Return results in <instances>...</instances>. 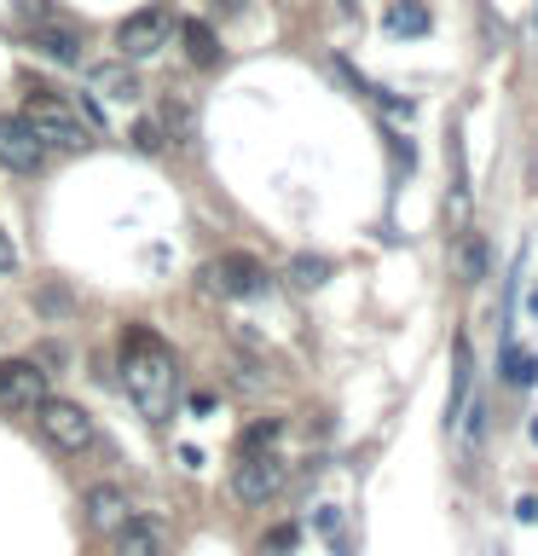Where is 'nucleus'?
Returning a JSON list of instances; mask_svg holds the SVG:
<instances>
[{
    "instance_id": "7",
    "label": "nucleus",
    "mask_w": 538,
    "mask_h": 556,
    "mask_svg": "<svg viewBox=\"0 0 538 556\" xmlns=\"http://www.w3.org/2000/svg\"><path fill=\"white\" fill-rule=\"evenodd\" d=\"M41 156H47V146L35 139V128L24 116H0V168L35 174V168H41Z\"/></svg>"
},
{
    "instance_id": "18",
    "label": "nucleus",
    "mask_w": 538,
    "mask_h": 556,
    "mask_svg": "<svg viewBox=\"0 0 538 556\" xmlns=\"http://www.w3.org/2000/svg\"><path fill=\"white\" fill-rule=\"evenodd\" d=\"M163 146H168V128H163V116H139V122H133V151H151V156H156Z\"/></svg>"
},
{
    "instance_id": "4",
    "label": "nucleus",
    "mask_w": 538,
    "mask_h": 556,
    "mask_svg": "<svg viewBox=\"0 0 538 556\" xmlns=\"http://www.w3.org/2000/svg\"><path fill=\"white\" fill-rule=\"evenodd\" d=\"M203 285L220 290V295H232V302H255V295L267 290V267H260L255 255L232 250V255H220L215 267H203Z\"/></svg>"
},
{
    "instance_id": "2",
    "label": "nucleus",
    "mask_w": 538,
    "mask_h": 556,
    "mask_svg": "<svg viewBox=\"0 0 538 556\" xmlns=\"http://www.w3.org/2000/svg\"><path fill=\"white\" fill-rule=\"evenodd\" d=\"M24 122L35 128V139H41V146H64V151H81V146H87V122L69 111L59 93H41V87H35Z\"/></svg>"
},
{
    "instance_id": "17",
    "label": "nucleus",
    "mask_w": 538,
    "mask_h": 556,
    "mask_svg": "<svg viewBox=\"0 0 538 556\" xmlns=\"http://www.w3.org/2000/svg\"><path fill=\"white\" fill-rule=\"evenodd\" d=\"M463 394H469V342H451V417H463Z\"/></svg>"
},
{
    "instance_id": "5",
    "label": "nucleus",
    "mask_w": 538,
    "mask_h": 556,
    "mask_svg": "<svg viewBox=\"0 0 538 556\" xmlns=\"http://www.w3.org/2000/svg\"><path fill=\"white\" fill-rule=\"evenodd\" d=\"M278 486H284V458H272V452H243V464L232 469V493L243 504H267Z\"/></svg>"
},
{
    "instance_id": "21",
    "label": "nucleus",
    "mask_w": 538,
    "mask_h": 556,
    "mask_svg": "<svg viewBox=\"0 0 538 556\" xmlns=\"http://www.w3.org/2000/svg\"><path fill=\"white\" fill-rule=\"evenodd\" d=\"M278 434H284V424H278V417H260V424H255L249 434H243V452H267V446L278 441Z\"/></svg>"
},
{
    "instance_id": "12",
    "label": "nucleus",
    "mask_w": 538,
    "mask_h": 556,
    "mask_svg": "<svg viewBox=\"0 0 538 556\" xmlns=\"http://www.w3.org/2000/svg\"><path fill=\"white\" fill-rule=\"evenodd\" d=\"M185 59L197 70L220 64V41H215V29H208V24H185Z\"/></svg>"
},
{
    "instance_id": "10",
    "label": "nucleus",
    "mask_w": 538,
    "mask_h": 556,
    "mask_svg": "<svg viewBox=\"0 0 538 556\" xmlns=\"http://www.w3.org/2000/svg\"><path fill=\"white\" fill-rule=\"evenodd\" d=\"M116 539V556H163V533L151 528V521H128V528H116L111 533Z\"/></svg>"
},
{
    "instance_id": "20",
    "label": "nucleus",
    "mask_w": 538,
    "mask_h": 556,
    "mask_svg": "<svg viewBox=\"0 0 538 556\" xmlns=\"http://www.w3.org/2000/svg\"><path fill=\"white\" fill-rule=\"evenodd\" d=\"M295 545H302V528H295V521H284V528H272L267 539H260V556H290Z\"/></svg>"
},
{
    "instance_id": "14",
    "label": "nucleus",
    "mask_w": 538,
    "mask_h": 556,
    "mask_svg": "<svg viewBox=\"0 0 538 556\" xmlns=\"http://www.w3.org/2000/svg\"><path fill=\"white\" fill-rule=\"evenodd\" d=\"M93 87H99V93H111V99H133L139 93V81H133L128 64H99L93 70Z\"/></svg>"
},
{
    "instance_id": "16",
    "label": "nucleus",
    "mask_w": 538,
    "mask_h": 556,
    "mask_svg": "<svg viewBox=\"0 0 538 556\" xmlns=\"http://www.w3.org/2000/svg\"><path fill=\"white\" fill-rule=\"evenodd\" d=\"M394 35H423L428 29V7H417V0H399V7H388V17H382Z\"/></svg>"
},
{
    "instance_id": "11",
    "label": "nucleus",
    "mask_w": 538,
    "mask_h": 556,
    "mask_svg": "<svg viewBox=\"0 0 538 556\" xmlns=\"http://www.w3.org/2000/svg\"><path fill=\"white\" fill-rule=\"evenodd\" d=\"M29 47L41 52V59H52V64H76V59H81V41H76L69 29H35Z\"/></svg>"
},
{
    "instance_id": "23",
    "label": "nucleus",
    "mask_w": 538,
    "mask_h": 556,
    "mask_svg": "<svg viewBox=\"0 0 538 556\" xmlns=\"http://www.w3.org/2000/svg\"><path fill=\"white\" fill-rule=\"evenodd\" d=\"M35 302H41V313H69V307H76V302H69V290H41Z\"/></svg>"
},
{
    "instance_id": "8",
    "label": "nucleus",
    "mask_w": 538,
    "mask_h": 556,
    "mask_svg": "<svg viewBox=\"0 0 538 556\" xmlns=\"http://www.w3.org/2000/svg\"><path fill=\"white\" fill-rule=\"evenodd\" d=\"M163 35H168V12L163 7H145V12H133V17H121L116 47H121V59H151V52L163 47Z\"/></svg>"
},
{
    "instance_id": "9",
    "label": "nucleus",
    "mask_w": 538,
    "mask_h": 556,
    "mask_svg": "<svg viewBox=\"0 0 538 556\" xmlns=\"http://www.w3.org/2000/svg\"><path fill=\"white\" fill-rule=\"evenodd\" d=\"M87 521H93L99 533L128 528V521H133V498L121 493V486H93V493H87Z\"/></svg>"
},
{
    "instance_id": "19",
    "label": "nucleus",
    "mask_w": 538,
    "mask_h": 556,
    "mask_svg": "<svg viewBox=\"0 0 538 556\" xmlns=\"http://www.w3.org/2000/svg\"><path fill=\"white\" fill-rule=\"evenodd\" d=\"M458 273H463V278H481V273H486V238L469 232V238L458 243Z\"/></svg>"
},
{
    "instance_id": "25",
    "label": "nucleus",
    "mask_w": 538,
    "mask_h": 556,
    "mask_svg": "<svg viewBox=\"0 0 538 556\" xmlns=\"http://www.w3.org/2000/svg\"><path fill=\"white\" fill-rule=\"evenodd\" d=\"M533 441H538V424H533Z\"/></svg>"
},
{
    "instance_id": "24",
    "label": "nucleus",
    "mask_w": 538,
    "mask_h": 556,
    "mask_svg": "<svg viewBox=\"0 0 538 556\" xmlns=\"http://www.w3.org/2000/svg\"><path fill=\"white\" fill-rule=\"evenodd\" d=\"M12 267H17V250H12L7 238H0V273H12Z\"/></svg>"
},
{
    "instance_id": "1",
    "label": "nucleus",
    "mask_w": 538,
    "mask_h": 556,
    "mask_svg": "<svg viewBox=\"0 0 538 556\" xmlns=\"http://www.w3.org/2000/svg\"><path fill=\"white\" fill-rule=\"evenodd\" d=\"M121 389L151 424H163L174 412V394H180V371H174V354L163 337H151L145 325H128L121 337Z\"/></svg>"
},
{
    "instance_id": "13",
    "label": "nucleus",
    "mask_w": 538,
    "mask_h": 556,
    "mask_svg": "<svg viewBox=\"0 0 538 556\" xmlns=\"http://www.w3.org/2000/svg\"><path fill=\"white\" fill-rule=\"evenodd\" d=\"M503 377L515 382V389H533L538 382V354H527V348L503 342Z\"/></svg>"
},
{
    "instance_id": "15",
    "label": "nucleus",
    "mask_w": 538,
    "mask_h": 556,
    "mask_svg": "<svg viewBox=\"0 0 538 556\" xmlns=\"http://www.w3.org/2000/svg\"><path fill=\"white\" fill-rule=\"evenodd\" d=\"M330 273L336 267H330L324 255H290V285H302V290H319Z\"/></svg>"
},
{
    "instance_id": "3",
    "label": "nucleus",
    "mask_w": 538,
    "mask_h": 556,
    "mask_svg": "<svg viewBox=\"0 0 538 556\" xmlns=\"http://www.w3.org/2000/svg\"><path fill=\"white\" fill-rule=\"evenodd\" d=\"M35 417H41V434H47L59 452H87V446L99 441L93 417H87L76 400H52V394H47L41 406H35Z\"/></svg>"
},
{
    "instance_id": "6",
    "label": "nucleus",
    "mask_w": 538,
    "mask_h": 556,
    "mask_svg": "<svg viewBox=\"0 0 538 556\" xmlns=\"http://www.w3.org/2000/svg\"><path fill=\"white\" fill-rule=\"evenodd\" d=\"M47 400V371L35 359H0V406L35 412Z\"/></svg>"
},
{
    "instance_id": "22",
    "label": "nucleus",
    "mask_w": 538,
    "mask_h": 556,
    "mask_svg": "<svg viewBox=\"0 0 538 556\" xmlns=\"http://www.w3.org/2000/svg\"><path fill=\"white\" fill-rule=\"evenodd\" d=\"M156 116H163V128H174V139H191V111H185L180 99H168Z\"/></svg>"
}]
</instances>
